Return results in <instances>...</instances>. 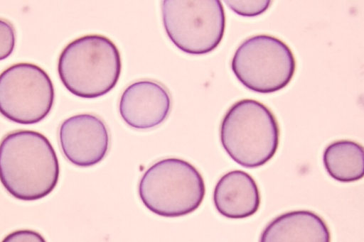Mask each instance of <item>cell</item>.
<instances>
[{
	"instance_id": "13",
	"label": "cell",
	"mask_w": 364,
	"mask_h": 242,
	"mask_svg": "<svg viewBox=\"0 0 364 242\" xmlns=\"http://www.w3.org/2000/svg\"><path fill=\"white\" fill-rule=\"evenodd\" d=\"M227 6L235 13L241 16L253 17L263 13L270 6L267 0H232L225 1Z\"/></svg>"
},
{
	"instance_id": "1",
	"label": "cell",
	"mask_w": 364,
	"mask_h": 242,
	"mask_svg": "<svg viewBox=\"0 0 364 242\" xmlns=\"http://www.w3.org/2000/svg\"><path fill=\"white\" fill-rule=\"evenodd\" d=\"M60 175L56 153L49 140L32 130H16L0 142V182L14 198L39 200L55 188Z\"/></svg>"
},
{
	"instance_id": "14",
	"label": "cell",
	"mask_w": 364,
	"mask_h": 242,
	"mask_svg": "<svg viewBox=\"0 0 364 242\" xmlns=\"http://www.w3.org/2000/svg\"><path fill=\"white\" fill-rule=\"evenodd\" d=\"M16 44V33L13 25L0 18V61L6 59L13 53Z\"/></svg>"
},
{
	"instance_id": "6",
	"label": "cell",
	"mask_w": 364,
	"mask_h": 242,
	"mask_svg": "<svg viewBox=\"0 0 364 242\" xmlns=\"http://www.w3.org/2000/svg\"><path fill=\"white\" fill-rule=\"evenodd\" d=\"M231 69L247 89L269 94L284 88L296 70L290 48L279 38L265 34L248 38L236 49Z\"/></svg>"
},
{
	"instance_id": "10",
	"label": "cell",
	"mask_w": 364,
	"mask_h": 242,
	"mask_svg": "<svg viewBox=\"0 0 364 242\" xmlns=\"http://www.w3.org/2000/svg\"><path fill=\"white\" fill-rule=\"evenodd\" d=\"M213 201L218 212L228 219H245L255 214L260 205V193L253 177L235 170L223 175L216 183Z\"/></svg>"
},
{
	"instance_id": "5",
	"label": "cell",
	"mask_w": 364,
	"mask_h": 242,
	"mask_svg": "<svg viewBox=\"0 0 364 242\" xmlns=\"http://www.w3.org/2000/svg\"><path fill=\"white\" fill-rule=\"evenodd\" d=\"M163 25L171 42L190 55H205L220 43L225 15L218 0H165Z\"/></svg>"
},
{
	"instance_id": "7",
	"label": "cell",
	"mask_w": 364,
	"mask_h": 242,
	"mask_svg": "<svg viewBox=\"0 0 364 242\" xmlns=\"http://www.w3.org/2000/svg\"><path fill=\"white\" fill-rule=\"evenodd\" d=\"M55 99L47 72L30 62L14 64L0 74V114L19 124H34L50 112Z\"/></svg>"
},
{
	"instance_id": "12",
	"label": "cell",
	"mask_w": 364,
	"mask_h": 242,
	"mask_svg": "<svg viewBox=\"0 0 364 242\" xmlns=\"http://www.w3.org/2000/svg\"><path fill=\"white\" fill-rule=\"evenodd\" d=\"M323 163L328 175L340 182H352L364 175V151L359 143L341 140L324 150Z\"/></svg>"
},
{
	"instance_id": "3",
	"label": "cell",
	"mask_w": 364,
	"mask_h": 242,
	"mask_svg": "<svg viewBox=\"0 0 364 242\" xmlns=\"http://www.w3.org/2000/svg\"><path fill=\"white\" fill-rule=\"evenodd\" d=\"M220 140L235 163L246 168H256L276 153L279 128L267 106L255 99H242L232 104L223 116Z\"/></svg>"
},
{
	"instance_id": "11",
	"label": "cell",
	"mask_w": 364,
	"mask_h": 242,
	"mask_svg": "<svg viewBox=\"0 0 364 242\" xmlns=\"http://www.w3.org/2000/svg\"><path fill=\"white\" fill-rule=\"evenodd\" d=\"M259 242H331V233L317 214L291 211L272 219L262 231Z\"/></svg>"
},
{
	"instance_id": "4",
	"label": "cell",
	"mask_w": 364,
	"mask_h": 242,
	"mask_svg": "<svg viewBox=\"0 0 364 242\" xmlns=\"http://www.w3.org/2000/svg\"><path fill=\"white\" fill-rule=\"evenodd\" d=\"M138 194L150 211L175 218L188 215L200 206L205 186L201 174L192 164L168 158L156 162L144 172Z\"/></svg>"
},
{
	"instance_id": "15",
	"label": "cell",
	"mask_w": 364,
	"mask_h": 242,
	"mask_svg": "<svg viewBox=\"0 0 364 242\" xmlns=\"http://www.w3.org/2000/svg\"><path fill=\"white\" fill-rule=\"evenodd\" d=\"M1 242H46L38 232L31 229H20L6 235Z\"/></svg>"
},
{
	"instance_id": "8",
	"label": "cell",
	"mask_w": 364,
	"mask_h": 242,
	"mask_svg": "<svg viewBox=\"0 0 364 242\" xmlns=\"http://www.w3.org/2000/svg\"><path fill=\"white\" fill-rule=\"evenodd\" d=\"M58 139L65 158L73 165L92 167L106 156L109 135L104 121L92 114H80L60 124Z\"/></svg>"
},
{
	"instance_id": "2",
	"label": "cell",
	"mask_w": 364,
	"mask_h": 242,
	"mask_svg": "<svg viewBox=\"0 0 364 242\" xmlns=\"http://www.w3.org/2000/svg\"><path fill=\"white\" fill-rule=\"evenodd\" d=\"M58 74L73 94L94 99L109 92L117 84L122 60L116 45L101 35H87L70 42L61 51Z\"/></svg>"
},
{
	"instance_id": "9",
	"label": "cell",
	"mask_w": 364,
	"mask_h": 242,
	"mask_svg": "<svg viewBox=\"0 0 364 242\" xmlns=\"http://www.w3.org/2000/svg\"><path fill=\"white\" fill-rule=\"evenodd\" d=\"M171 99L167 89L160 83L142 79L134 82L123 91L119 111L130 127L149 129L161 124L168 117Z\"/></svg>"
}]
</instances>
